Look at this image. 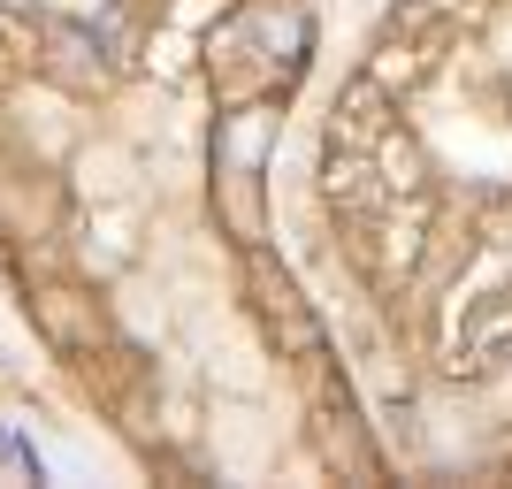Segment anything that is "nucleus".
Here are the masks:
<instances>
[{
	"label": "nucleus",
	"instance_id": "nucleus-5",
	"mask_svg": "<svg viewBox=\"0 0 512 489\" xmlns=\"http://www.w3.org/2000/svg\"><path fill=\"white\" fill-rule=\"evenodd\" d=\"M268 130H276V115H268V107H245V115L222 130V153H230V169H253L260 146H268Z\"/></svg>",
	"mask_w": 512,
	"mask_h": 489
},
{
	"label": "nucleus",
	"instance_id": "nucleus-3",
	"mask_svg": "<svg viewBox=\"0 0 512 489\" xmlns=\"http://www.w3.org/2000/svg\"><path fill=\"white\" fill-rule=\"evenodd\" d=\"M505 344H512V291H497L490 306H474V314L459 321V337H451V375H490Z\"/></svg>",
	"mask_w": 512,
	"mask_h": 489
},
{
	"label": "nucleus",
	"instance_id": "nucleus-7",
	"mask_svg": "<svg viewBox=\"0 0 512 489\" xmlns=\"http://www.w3.org/2000/svg\"><path fill=\"white\" fill-rule=\"evenodd\" d=\"M421 69H428V54H421V46H413V39H390L383 54L367 62V77H375V85H390V92H406L413 77H421Z\"/></svg>",
	"mask_w": 512,
	"mask_h": 489
},
{
	"label": "nucleus",
	"instance_id": "nucleus-8",
	"mask_svg": "<svg viewBox=\"0 0 512 489\" xmlns=\"http://www.w3.org/2000/svg\"><path fill=\"white\" fill-rule=\"evenodd\" d=\"M444 8H451V0H406V16H398V23H421V16H444Z\"/></svg>",
	"mask_w": 512,
	"mask_h": 489
},
{
	"label": "nucleus",
	"instance_id": "nucleus-4",
	"mask_svg": "<svg viewBox=\"0 0 512 489\" xmlns=\"http://www.w3.org/2000/svg\"><path fill=\"white\" fill-rule=\"evenodd\" d=\"M329 199L352 214H375L390 199L383 169H375V153H352V146H329Z\"/></svg>",
	"mask_w": 512,
	"mask_h": 489
},
{
	"label": "nucleus",
	"instance_id": "nucleus-1",
	"mask_svg": "<svg viewBox=\"0 0 512 489\" xmlns=\"http://www.w3.org/2000/svg\"><path fill=\"white\" fill-rule=\"evenodd\" d=\"M253 291H260V314H268V329H276L283 352H291V360H321V321L306 314V298L291 291V276L268 268L260 253H253Z\"/></svg>",
	"mask_w": 512,
	"mask_h": 489
},
{
	"label": "nucleus",
	"instance_id": "nucleus-6",
	"mask_svg": "<svg viewBox=\"0 0 512 489\" xmlns=\"http://www.w3.org/2000/svg\"><path fill=\"white\" fill-rule=\"evenodd\" d=\"M375 169H383L390 199H413V192H421V153H413L406 138H390V130H383V146H375Z\"/></svg>",
	"mask_w": 512,
	"mask_h": 489
},
{
	"label": "nucleus",
	"instance_id": "nucleus-2",
	"mask_svg": "<svg viewBox=\"0 0 512 489\" xmlns=\"http://www.w3.org/2000/svg\"><path fill=\"white\" fill-rule=\"evenodd\" d=\"M390 130V85H375V77H352V85L337 92V123H329V146H352V153H375Z\"/></svg>",
	"mask_w": 512,
	"mask_h": 489
}]
</instances>
